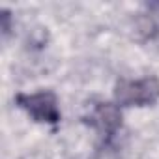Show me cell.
<instances>
[{
	"label": "cell",
	"instance_id": "obj_1",
	"mask_svg": "<svg viewBox=\"0 0 159 159\" xmlns=\"http://www.w3.org/2000/svg\"><path fill=\"white\" fill-rule=\"evenodd\" d=\"M159 101V79L146 75L139 79H120L114 86V103L122 107H152Z\"/></svg>",
	"mask_w": 159,
	"mask_h": 159
},
{
	"label": "cell",
	"instance_id": "obj_3",
	"mask_svg": "<svg viewBox=\"0 0 159 159\" xmlns=\"http://www.w3.org/2000/svg\"><path fill=\"white\" fill-rule=\"evenodd\" d=\"M84 122L94 127L105 140H111L122 127V111L116 103L99 101L84 116Z\"/></svg>",
	"mask_w": 159,
	"mask_h": 159
},
{
	"label": "cell",
	"instance_id": "obj_2",
	"mask_svg": "<svg viewBox=\"0 0 159 159\" xmlns=\"http://www.w3.org/2000/svg\"><path fill=\"white\" fill-rule=\"evenodd\" d=\"M15 103L34 122H39V124L54 125L62 118L58 99H56L54 92H51V90H41V92H34V94H17Z\"/></svg>",
	"mask_w": 159,
	"mask_h": 159
},
{
	"label": "cell",
	"instance_id": "obj_4",
	"mask_svg": "<svg viewBox=\"0 0 159 159\" xmlns=\"http://www.w3.org/2000/svg\"><path fill=\"white\" fill-rule=\"evenodd\" d=\"M0 15H2V34L8 36L10 30H11V13L8 10H2V11H0Z\"/></svg>",
	"mask_w": 159,
	"mask_h": 159
}]
</instances>
